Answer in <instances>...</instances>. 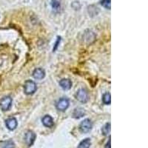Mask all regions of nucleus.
<instances>
[{"label":"nucleus","instance_id":"f257e3e1","mask_svg":"<svg viewBox=\"0 0 148 148\" xmlns=\"http://www.w3.org/2000/svg\"><path fill=\"white\" fill-rule=\"evenodd\" d=\"M37 87L34 82L28 80L24 84V91L27 95H32L36 91Z\"/></svg>","mask_w":148,"mask_h":148},{"label":"nucleus","instance_id":"f03ea898","mask_svg":"<svg viewBox=\"0 0 148 148\" xmlns=\"http://www.w3.org/2000/svg\"><path fill=\"white\" fill-rule=\"evenodd\" d=\"M92 127V124L89 119H86L83 120L79 125V129L82 133H87L91 130Z\"/></svg>","mask_w":148,"mask_h":148},{"label":"nucleus","instance_id":"7ed1b4c3","mask_svg":"<svg viewBox=\"0 0 148 148\" xmlns=\"http://www.w3.org/2000/svg\"><path fill=\"white\" fill-rule=\"evenodd\" d=\"M76 99L82 103H86L89 99V96L87 90L84 89H80L76 92Z\"/></svg>","mask_w":148,"mask_h":148},{"label":"nucleus","instance_id":"20e7f679","mask_svg":"<svg viewBox=\"0 0 148 148\" xmlns=\"http://www.w3.org/2000/svg\"><path fill=\"white\" fill-rule=\"evenodd\" d=\"M12 105V99L10 96H5L0 101V107L2 110L7 111Z\"/></svg>","mask_w":148,"mask_h":148},{"label":"nucleus","instance_id":"39448f33","mask_svg":"<svg viewBox=\"0 0 148 148\" xmlns=\"http://www.w3.org/2000/svg\"><path fill=\"white\" fill-rule=\"evenodd\" d=\"M69 100L65 98H62L56 103V108L59 111H65L69 107Z\"/></svg>","mask_w":148,"mask_h":148},{"label":"nucleus","instance_id":"423d86ee","mask_svg":"<svg viewBox=\"0 0 148 148\" xmlns=\"http://www.w3.org/2000/svg\"><path fill=\"white\" fill-rule=\"evenodd\" d=\"M36 139V134L31 130H29L25 135V143L27 144V146L30 147L33 145Z\"/></svg>","mask_w":148,"mask_h":148},{"label":"nucleus","instance_id":"0eeeda50","mask_svg":"<svg viewBox=\"0 0 148 148\" xmlns=\"http://www.w3.org/2000/svg\"><path fill=\"white\" fill-rule=\"evenodd\" d=\"M5 125H6L8 129H9L10 130H14L17 127V120L14 117L8 118L5 121Z\"/></svg>","mask_w":148,"mask_h":148},{"label":"nucleus","instance_id":"6e6552de","mask_svg":"<svg viewBox=\"0 0 148 148\" xmlns=\"http://www.w3.org/2000/svg\"><path fill=\"white\" fill-rule=\"evenodd\" d=\"M59 85L61 86V88H62L64 90H70L72 87V82L70 79H63L59 82Z\"/></svg>","mask_w":148,"mask_h":148},{"label":"nucleus","instance_id":"1a4fd4ad","mask_svg":"<svg viewBox=\"0 0 148 148\" xmlns=\"http://www.w3.org/2000/svg\"><path fill=\"white\" fill-rule=\"evenodd\" d=\"M42 124L44 125V126L47 127H51L54 125L53 119L51 116L47 115V116H44L43 119H42Z\"/></svg>","mask_w":148,"mask_h":148},{"label":"nucleus","instance_id":"9d476101","mask_svg":"<svg viewBox=\"0 0 148 148\" xmlns=\"http://www.w3.org/2000/svg\"><path fill=\"white\" fill-rule=\"evenodd\" d=\"M33 76L36 79H42L45 76V72L42 68H37L34 70L33 73Z\"/></svg>","mask_w":148,"mask_h":148},{"label":"nucleus","instance_id":"9b49d317","mask_svg":"<svg viewBox=\"0 0 148 148\" xmlns=\"http://www.w3.org/2000/svg\"><path fill=\"white\" fill-rule=\"evenodd\" d=\"M84 114H85V110H84V109H83L82 108H77L74 110L73 116L74 118L79 119L83 117L84 116Z\"/></svg>","mask_w":148,"mask_h":148},{"label":"nucleus","instance_id":"f8f14e48","mask_svg":"<svg viewBox=\"0 0 148 148\" xmlns=\"http://www.w3.org/2000/svg\"><path fill=\"white\" fill-rule=\"evenodd\" d=\"M91 145V141L90 138H85L80 142L78 148H90Z\"/></svg>","mask_w":148,"mask_h":148},{"label":"nucleus","instance_id":"ddd939ff","mask_svg":"<svg viewBox=\"0 0 148 148\" xmlns=\"http://www.w3.org/2000/svg\"><path fill=\"white\" fill-rule=\"evenodd\" d=\"M111 125L110 123H108L102 127V133L104 136H108L110 133Z\"/></svg>","mask_w":148,"mask_h":148},{"label":"nucleus","instance_id":"4468645a","mask_svg":"<svg viewBox=\"0 0 148 148\" xmlns=\"http://www.w3.org/2000/svg\"><path fill=\"white\" fill-rule=\"evenodd\" d=\"M103 102L106 104H110L111 103V96L110 92H107L105 94H104L102 97Z\"/></svg>","mask_w":148,"mask_h":148},{"label":"nucleus","instance_id":"2eb2a0df","mask_svg":"<svg viewBox=\"0 0 148 148\" xmlns=\"http://www.w3.org/2000/svg\"><path fill=\"white\" fill-rule=\"evenodd\" d=\"M15 147V144L14 143V141L10 140V141H7L4 142L2 145L1 148H14Z\"/></svg>","mask_w":148,"mask_h":148},{"label":"nucleus","instance_id":"dca6fc26","mask_svg":"<svg viewBox=\"0 0 148 148\" xmlns=\"http://www.w3.org/2000/svg\"><path fill=\"white\" fill-rule=\"evenodd\" d=\"M101 5L105 8L110 10L111 8V0H101Z\"/></svg>","mask_w":148,"mask_h":148},{"label":"nucleus","instance_id":"f3484780","mask_svg":"<svg viewBox=\"0 0 148 148\" xmlns=\"http://www.w3.org/2000/svg\"><path fill=\"white\" fill-rule=\"evenodd\" d=\"M52 7L55 10H59L60 9V3L58 2V0H52Z\"/></svg>","mask_w":148,"mask_h":148},{"label":"nucleus","instance_id":"a211bd4d","mask_svg":"<svg viewBox=\"0 0 148 148\" xmlns=\"http://www.w3.org/2000/svg\"><path fill=\"white\" fill-rule=\"evenodd\" d=\"M60 41H61V37H58V39L57 41H56V44H55V46L53 47V51H56V50L57 49L58 46H59V44L60 43Z\"/></svg>","mask_w":148,"mask_h":148},{"label":"nucleus","instance_id":"6ab92c4d","mask_svg":"<svg viewBox=\"0 0 148 148\" xmlns=\"http://www.w3.org/2000/svg\"><path fill=\"white\" fill-rule=\"evenodd\" d=\"M105 148H111V140H110V137L109 138V140H108V143L106 144L105 145Z\"/></svg>","mask_w":148,"mask_h":148}]
</instances>
